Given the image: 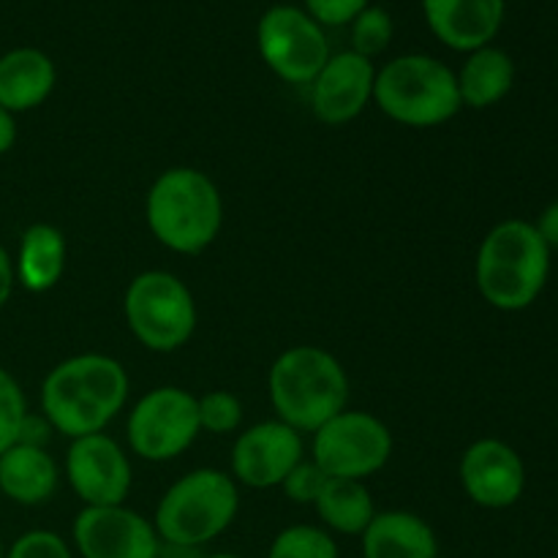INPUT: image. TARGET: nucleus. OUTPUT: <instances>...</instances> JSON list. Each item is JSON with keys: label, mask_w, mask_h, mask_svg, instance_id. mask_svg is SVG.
<instances>
[{"label": "nucleus", "mask_w": 558, "mask_h": 558, "mask_svg": "<svg viewBox=\"0 0 558 558\" xmlns=\"http://www.w3.org/2000/svg\"><path fill=\"white\" fill-rule=\"evenodd\" d=\"M327 483V474L316 466L314 461H300L292 472L287 474V480L281 483V490L287 494L289 501L294 505H311L314 507L316 496L322 494Z\"/></svg>", "instance_id": "28"}, {"label": "nucleus", "mask_w": 558, "mask_h": 558, "mask_svg": "<svg viewBox=\"0 0 558 558\" xmlns=\"http://www.w3.org/2000/svg\"><path fill=\"white\" fill-rule=\"evenodd\" d=\"M392 41V16L379 5H368L352 22V52L363 58H376Z\"/></svg>", "instance_id": "24"}, {"label": "nucleus", "mask_w": 558, "mask_h": 558, "mask_svg": "<svg viewBox=\"0 0 558 558\" xmlns=\"http://www.w3.org/2000/svg\"><path fill=\"white\" fill-rule=\"evenodd\" d=\"M374 104L409 129H436L463 109L456 71L430 54H401L381 65Z\"/></svg>", "instance_id": "6"}, {"label": "nucleus", "mask_w": 558, "mask_h": 558, "mask_svg": "<svg viewBox=\"0 0 558 558\" xmlns=\"http://www.w3.org/2000/svg\"><path fill=\"white\" fill-rule=\"evenodd\" d=\"M371 0H305V11L319 22L322 27L352 25L354 16L365 11Z\"/></svg>", "instance_id": "29"}, {"label": "nucleus", "mask_w": 558, "mask_h": 558, "mask_svg": "<svg viewBox=\"0 0 558 558\" xmlns=\"http://www.w3.org/2000/svg\"><path fill=\"white\" fill-rule=\"evenodd\" d=\"M205 558H243V556H238V554H213V556H205Z\"/></svg>", "instance_id": "34"}, {"label": "nucleus", "mask_w": 558, "mask_h": 558, "mask_svg": "<svg viewBox=\"0 0 558 558\" xmlns=\"http://www.w3.org/2000/svg\"><path fill=\"white\" fill-rule=\"evenodd\" d=\"M58 69L36 47H16L0 58V107L11 114L41 107L54 90Z\"/></svg>", "instance_id": "17"}, {"label": "nucleus", "mask_w": 558, "mask_h": 558, "mask_svg": "<svg viewBox=\"0 0 558 558\" xmlns=\"http://www.w3.org/2000/svg\"><path fill=\"white\" fill-rule=\"evenodd\" d=\"M461 485L483 510H507L526 490V466L515 447L501 439H477L461 456Z\"/></svg>", "instance_id": "14"}, {"label": "nucleus", "mask_w": 558, "mask_h": 558, "mask_svg": "<svg viewBox=\"0 0 558 558\" xmlns=\"http://www.w3.org/2000/svg\"><path fill=\"white\" fill-rule=\"evenodd\" d=\"M58 463L47 447L11 445L0 456V490L22 507H38L58 490Z\"/></svg>", "instance_id": "19"}, {"label": "nucleus", "mask_w": 558, "mask_h": 558, "mask_svg": "<svg viewBox=\"0 0 558 558\" xmlns=\"http://www.w3.org/2000/svg\"><path fill=\"white\" fill-rule=\"evenodd\" d=\"M5 558H74V554L60 534L47 532V529H33L5 550Z\"/></svg>", "instance_id": "27"}, {"label": "nucleus", "mask_w": 558, "mask_h": 558, "mask_svg": "<svg viewBox=\"0 0 558 558\" xmlns=\"http://www.w3.org/2000/svg\"><path fill=\"white\" fill-rule=\"evenodd\" d=\"M147 229L174 254H202L216 243L223 199L213 178L194 167H172L153 180L145 199Z\"/></svg>", "instance_id": "4"}, {"label": "nucleus", "mask_w": 558, "mask_h": 558, "mask_svg": "<svg viewBox=\"0 0 558 558\" xmlns=\"http://www.w3.org/2000/svg\"><path fill=\"white\" fill-rule=\"evenodd\" d=\"M82 558H161L156 526L125 505L82 507L71 526Z\"/></svg>", "instance_id": "11"}, {"label": "nucleus", "mask_w": 558, "mask_h": 558, "mask_svg": "<svg viewBox=\"0 0 558 558\" xmlns=\"http://www.w3.org/2000/svg\"><path fill=\"white\" fill-rule=\"evenodd\" d=\"M16 283V270H14V259L9 256V251L0 245V308L9 303L11 292H14Z\"/></svg>", "instance_id": "32"}, {"label": "nucleus", "mask_w": 558, "mask_h": 558, "mask_svg": "<svg viewBox=\"0 0 558 558\" xmlns=\"http://www.w3.org/2000/svg\"><path fill=\"white\" fill-rule=\"evenodd\" d=\"M311 461L338 480H360L381 472L392 456V434L376 414L343 409L314 430Z\"/></svg>", "instance_id": "10"}, {"label": "nucleus", "mask_w": 558, "mask_h": 558, "mask_svg": "<svg viewBox=\"0 0 558 558\" xmlns=\"http://www.w3.org/2000/svg\"><path fill=\"white\" fill-rule=\"evenodd\" d=\"M240 510V490L232 474L196 469L169 485L153 515V526L169 548L194 550L221 537Z\"/></svg>", "instance_id": "5"}, {"label": "nucleus", "mask_w": 558, "mask_h": 558, "mask_svg": "<svg viewBox=\"0 0 558 558\" xmlns=\"http://www.w3.org/2000/svg\"><path fill=\"white\" fill-rule=\"evenodd\" d=\"M65 480L85 507L125 505L131 494V461L107 434L71 439L65 452Z\"/></svg>", "instance_id": "12"}, {"label": "nucleus", "mask_w": 558, "mask_h": 558, "mask_svg": "<svg viewBox=\"0 0 558 558\" xmlns=\"http://www.w3.org/2000/svg\"><path fill=\"white\" fill-rule=\"evenodd\" d=\"M16 281L33 294H44L60 283L65 272V238L52 223H33L22 232L16 251Z\"/></svg>", "instance_id": "21"}, {"label": "nucleus", "mask_w": 558, "mask_h": 558, "mask_svg": "<svg viewBox=\"0 0 558 558\" xmlns=\"http://www.w3.org/2000/svg\"><path fill=\"white\" fill-rule=\"evenodd\" d=\"M123 314L131 336L158 354L183 349L196 330L194 294L167 270L140 272L125 289Z\"/></svg>", "instance_id": "7"}, {"label": "nucleus", "mask_w": 558, "mask_h": 558, "mask_svg": "<svg viewBox=\"0 0 558 558\" xmlns=\"http://www.w3.org/2000/svg\"><path fill=\"white\" fill-rule=\"evenodd\" d=\"M360 537L363 558H439V539L430 523L407 510L376 512Z\"/></svg>", "instance_id": "18"}, {"label": "nucleus", "mask_w": 558, "mask_h": 558, "mask_svg": "<svg viewBox=\"0 0 558 558\" xmlns=\"http://www.w3.org/2000/svg\"><path fill=\"white\" fill-rule=\"evenodd\" d=\"M314 510L327 532L347 534V537H360L376 515L374 496L365 483L338 477H327L325 488L316 496Z\"/></svg>", "instance_id": "22"}, {"label": "nucleus", "mask_w": 558, "mask_h": 558, "mask_svg": "<svg viewBox=\"0 0 558 558\" xmlns=\"http://www.w3.org/2000/svg\"><path fill=\"white\" fill-rule=\"evenodd\" d=\"M267 558H341L338 556V543L332 534L322 526H289L278 532L272 539Z\"/></svg>", "instance_id": "23"}, {"label": "nucleus", "mask_w": 558, "mask_h": 558, "mask_svg": "<svg viewBox=\"0 0 558 558\" xmlns=\"http://www.w3.org/2000/svg\"><path fill=\"white\" fill-rule=\"evenodd\" d=\"M196 407H199V428L210 430L216 436L234 434L243 423V403L234 392H205V396L196 398Z\"/></svg>", "instance_id": "25"}, {"label": "nucleus", "mask_w": 558, "mask_h": 558, "mask_svg": "<svg viewBox=\"0 0 558 558\" xmlns=\"http://www.w3.org/2000/svg\"><path fill=\"white\" fill-rule=\"evenodd\" d=\"M550 278V248L532 221L507 218L483 238L474 281L488 305L518 314L537 303Z\"/></svg>", "instance_id": "2"}, {"label": "nucleus", "mask_w": 558, "mask_h": 558, "mask_svg": "<svg viewBox=\"0 0 558 558\" xmlns=\"http://www.w3.org/2000/svg\"><path fill=\"white\" fill-rule=\"evenodd\" d=\"M303 461V434L289 428L281 420H265L234 439L232 480L245 488H281L287 474Z\"/></svg>", "instance_id": "13"}, {"label": "nucleus", "mask_w": 558, "mask_h": 558, "mask_svg": "<svg viewBox=\"0 0 558 558\" xmlns=\"http://www.w3.org/2000/svg\"><path fill=\"white\" fill-rule=\"evenodd\" d=\"M534 229H537L539 238L545 240V245H548L550 251L558 248V199L550 202V205L539 213V218L534 221Z\"/></svg>", "instance_id": "31"}, {"label": "nucleus", "mask_w": 558, "mask_h": 558, "mask_svg": "<svg viewBox=\"0 0 558 558\" xmlns=\"http://www.w3.org/2000/svg\"><path fill=\"white\" fill-rule=\"evenodd\" d=\"M376 69L357 52L330 54L325 69L311 82V112L325 125L352 123L374 101Z\"/></svg>", "instance_id": "15"}, {"label": "nucleus", "mask_w": 558, "mask_h": 558, "mask_svg": "<svg viewBox=\"0 0 558 558\" xmlns=\"http://www.w3.org/2000/svg\"><path fill=\"white\" fill-rule=\"evenodd\" d=\"M27 417V401L22 392L20 381L0 368V456L16 445L20 439V428Z\"/></svg>", "instance_id": "26"}, {"label": "nucleus", "mask_w": 558, "mask_h": 558, "mask_svg": "<svg viewBox=\"0 0 558 558\" xmlns=\"http://www.w3.org/2000/svg\"><path fill=\"white\" fill-rule=\"evenodd\" d=\"M0 558H5V548H3V539H0Z\"/></svg>", "instance_id": "35"}, {"label": "nucleus", "mask_w": 558, "mask_h": 558, "mask_svg": "<svg viewBox=\"0 0 558 558\" xmlns=\"http://www.w3.org/2000/svg\"><path fill=\"white\" fill-rule=\"evenodd\" d=\"M199 430L196 396L183 387L163 385L134 403L125 423V439L142 461L167 463L183 456Z\"/></svg>", "instance_id": "8"}, {"label": "nucleus", "mask_w": 558, "mask_h": 558, "mask_svg": "<svg viewBox=\"0 0 558 558\" xmlns=\"http://www.w3.org/2000/svg\"><path fill=\"white\" fill-rule=\"evenodd\" d=\"M267 396L281 423L314 434L347 409L349 376L336 354L305 343L278 354L267 374Z\"/></svg>", "instance_id": "3"}, {"label": "nucleus", "mask_w": 558, "mask_h": 558, "mask_svg": "<svg viewBox=\"0 0 558 558\" xmlns=\"http://www.w3.org/2000/svg\"><path fill=\"white\" fill-rule=\"evenodd\" d=\"M52 425H49V420L44 417H33V414H27L25 423H22L20 428V439H16V445H31V447H47L49 441V434H52Z\"/></svg>", "instance_id": "30"}, {"label": "nucleus", "mask_w": 558, "mask_h": 558, "mask_svg": "<svg viewBox=\"0 0 558 558\" xmlns=\"http://www.w3.org/2000/svg\"><path fill=\"white\" fill-rule=\"evenodd\" d=\"M256 49L267 69L289 85H311L330 60V44L319 22L298 5L278 3L256 25Z\"/></svg>", "instance_id": "9"}, {"label": "nucleus", "mask_w": 558, "mask_h": 558, "mask_svg": "<svg viewBox=\"0 0 558 558\" xmlns=\"http://www.w3.org/2000/svg\"><path fill=\"white\" fill-rule=\"evenodd\" d=\"M16 142V120L9 109L0 107V156L9 153Z\"/></svg>", "instance_id": "33"}, {"label": "nucleus", "mask_w": 558, "mask_h": 558, "mask_svg": "<svg viewBox=\"0 0 558 558\" xmlns=\"http://www.w3.org/2000/svg\"><path fill=\"white\" fill-rule=\"evenodd\" d=\"M129 374L109 354H76L47 374L41 385V414L69 439L104 434L123 412Z\"/></svg>", "instance_id": "1"}, {"label": "nucleus", "mask_w": 558, "mask_h": 558, "mask_svg": "<svg viewBox=\"0 0 558 558\" xmlns=\"http://www.w3.org/2000/svg\"><path fill=\"white\" fill-rule=\"evenodd\" d=\"M456 80L463 107L490 109L505 101L515 85V63L505 49L488 44L466 54L461 71H456Z\"/></svg>", "instance_id": "20"}, {"label": "nucleus", "mask_w": 558, "mask_h": 558, "mask_svg": "<svg viewBox=\"0 0 558 558\" xmlns=\"http://www.w3.org/2000/svg\"><path fill=\"white\" fill-rule=\"evenodd\" d=\"M505 0H423L430 33L456 52L488 47L505 25Z\"/></svg>", "instance_id": "16"}]
</instances>
